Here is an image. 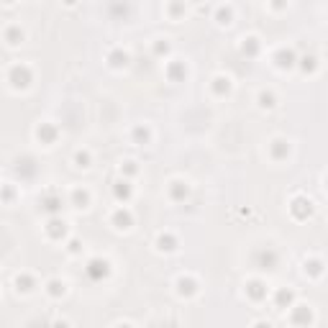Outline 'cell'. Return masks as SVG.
Instances as JSON below:
<instances>
[{
  "label": "cell",
  "instance_id": "1",
  "mask_svg": "<svg viewBox=\"0 0 328 328\" xmlns=\"http://www.w3.org/2000/svg\"><path fill=\"white\" fill-rule=\"evenodd\" d=\"M8 82L16 87H28V82H31V69H28L26 64H13L8 69Z\"/></svg>",
  "mask_w": 328,
  "mask_h": 328
},
{
  "label": "cell",
  "instance_id": "2",
  "mask_svg": "<svg viewBox=\"0 0 328 328\" xmlns=\"http://www.w3.org/2000/svg\"><path fill=\"white\" fill-rule=\"evenodd\" d=\"M108 272H110V264L106 259H90V262H87V277H90V279L100 282V279L108 277Z\"/></svg>",
  "mask_w": 328,
  "mask_h": 328
},
{
  "label": "cell",
  "instance_id": "3",
  "mask_svg": "<svg viewBox=\"0 0 328 328\" xmlns=\"http://www.w3.org/2000/svg\"><path fill=\"white\" fill-rule=\"evenodd\" d=\"M277 262H279V254H277L274 249H262V251H257V267H259V270H274Z\"/></svg>",
  "mask_w": 328,
  "mask_h": 328
},
{
  "label": "cell",
  "instance_id": "4",
  "mask_svg": "<svg viewBox=\"0 0 328 328\" xmlns=\"http://www.w3.org/2000/svg\"><path fill=\"white\" fill-rule=\"evenodd\" d=\"M290 211H292L295 218H308V216L313 213V203H310L308 198H295L292 205H290Z\"/></svg>",
  "mask_w": 328,
  "mask_h": 328
},
{
  "label": "cell",
  "instance_id": "5",
  "mask_svg": "<svg viewBox=\"0 0 328 328\" xmlns=\"http://www.w3.org/2000/svg\"><path fill=\"white\" fill-rule=\"evenodd\" d=\"M131 223H133V216H131L128 208H118L113 213V226L115 228H131Z\"/></svg>",
  "mask_w": 328,
  "mask_h": 328
},
{
  "label": "cell",
  "instance_id": "6",
  "mask_svg": "<svg viewBox=\"0 0 328 328\" xmlns=\"http://www.w3.org/2000/svg\"><path fill=\"white\" fill-rule=\"evenodd\" d=\"M177 292L185 295V297L195 295L198 292V282L192 279V277H180V279H177Z\"/></svg>",
  "mask_w": 328,
  "mask_h": 328
},
{
  "label": "cell",
  "instance_id": "7",
  "mask_svg": "<svg viewBox=\"0 0 328 328\" xmlns=\"http://www.w3.org/2000/svg\"><path fill=\"white\" fill-rule=\"evenodd\" d=\"M16 172H18V177H34L36 174V164H34V159L31 157H26V159H18V164H16Z\"/></svg>",
  "mask_w": 328,
  "mask_h": 328
},
{
  "label": "cell",
  "instance_id": "8",
  "mask_svg": "<svg viewBox=\"0 0 328 328\" xmlns=\"http://www.w3.org/2000/svg\"><path fill=\"white\" fill-rule=\"evenodd\" d=\"M274 62H277V67H282V69L292 67V64H295V52H292V49H277Z\"/></svg>",
  "mask_w": 328,
  "mask_h": 328
},
{
  "label": "cell",
  "instance_id": "9",
  "mask_svg": "<svg viewBox=\"0 0 328 328\" xmlns=\"http://www.w3.org/2000/svg\"><path fill=\"white\" fill-rule=\"evenodd\" d=\"M310 318H313V313H310L308 305H295L292 308V323L305 326V323H310Z\"/></svg>",
  "mask_w": 328,
  "mask_h": 328
},
{
  "label": "cell",
  "instance_id": "10",
  "mask_svg": "<svg viewBox=\"0 0 328 328\" xmlns=\"http://www.w3.org/2000/svg\"><path fill=\"white\" fill-rule=\"evenodd\" d=\"M36 136H39L41 144H52V141L56 139V128H54L52 123H41V126L36 128Z\"/></svg>",
  "mask_w": 328,
  "mask_h": 328
},
{
  "label": "cell",
  "instance_id": "11",
  "mask_svg": "<svg viewBox=\"0 0 328 328\" xmlns=\"http://www.w3.org/2000/svg\"><path fill=\"white\" fill-rule=\"evenodd\" d=\"M47 233H49L52 238H62V236L67 233V226H64V220H59V218H52V220L47 223Z\"/></svg>",
  "mask_w": 328,
  "mask_h": 328
},
{
  "label": "cell",
  "instance_id": "12",
  "mask_svg": "<svg viewBox=\"0 0 328 328\" xmlns=\"http://www.w3.org/2000/svg\"><path fill=\"white\" fill-rule=\"evenodd\" d=\"M41 208L47 213H52V216H56L59 211H62V198H56V195H47L41 200Z\"/></svg>",
  "mask_w": 328,
  "mask_h": 328
},
{
  "label": "cell",
  "instance_id": "13",
  "mask_svg": "<svg viewBox=\"0 0 328 328\" xmlns=\"http://www.w3.org/2000/svg\"><path fill=\"white\" fill-rule=\"evenodd\" d=\"M246 295L251 297V300H262V297L267 295V287L262 285L259 279H254V282H249V287H246Z\"/></svg>",
  "mask_w": 328,
  "mask_h": 328
},
{
  "label": "cell",
  "instance_id": "14",
  "mask_svg": "<svg viewBox=\"0 0 328 328\" xmlns=\"http://www.w3.org/2000/svg\"><path fill=\"white\" fill-rule=\"evenodd\" d=\"M187 74V69H185V64L182 62H172L169 67H167V77L172 80V82H177V80H182Z\"/></svg>",
  "mask_w": 328,
  "mask_h": 328
},
{
  "label": "cell",
  "instance_id": "15",
  "mask_svg": "<svg viewBox=\"0 0 328 328\" xmlns=\"http://www.w3.org/2000/svg\"><path fill=\"white\" fill-rule=\"evenodd\" d=\"M108 62H110L113 67H126V64H128V54H126L123 49H113V52L108 54Z\"/></svg>",
  "mask_w": 328,
  "mask_h": 328
},
{
  "label": "cell",
  "instance_id": "16",
  "mask_svg": "<svg viewBox=\"0 0 328 328\" xmlns=\"http://www.w3.org/2000/svg\"><path fill=\"white\" fill-rule=\"evenodd\" d=\"M157 246H159L162 251H174V249H177V238H174L172 233H162V236L157 238Z\"/></svg>",
  "mask_w": 328,
  "mask_h": 328
},
{
  "label": "cell",
  "instance_id": "17",
  "mask_svg": "<svg viewBox=\"0 0 328 328\" xmlns=\"http://www.w3.org/2000/svg\"><path fill=\"white\" fill-rule=\"evenodd\" d=\"M131 192H133V190H131V185H128L126 180H121V182H115V185H113V195H115L118 200H128V198H131Z\"/></svg>",
  "mask_w": 328,
  "mask_h": 328
},
{
  "label": "cell",
  "instance_id": "18",
  "mask_svg": "<svg viewBox=\"0 0 328 328\" xmlns=\"http://www.w3.org/2000/svg\"><path fill=\"white\" fill-rule=\"evenodd\" d=\"M287 154H290L287 141H282V139L272 141V157H274V159H282V157H287Z\"/></svg>",
  "mask_w": 328,
  "mask_h": 328
},
{
  "label": "cell",
  "instance_id": "19",
  "mask_svg": "<svg viewBox=\"0 0 328 328\" xmlns=\"http://www.w3.org/2000/svg\"><path fill=\"white\" fill-rule=\"evenodd\" d=\"M72 203L74 205H77V208H87V203H90V192H87V190H74L72 192Z\"/></svg>",
  "mask_w": 328,
  "mask_h": 328
},
{
  "label": "cell",
  "instance_id": "20",
  "mask_svg": "<svg viewBox=\"0 0 328 328\" xmlns=\"http://www.w3.org/2000/svg\"><path fill=\"white\" fill-rule=\"evenodd\" d=\"M231 90V80L228 77H216L213 80V93L216 95H226Z\"/></svg>",
  "mask_w": 328,
  "mask_h": 328
},
{
  "label": "cell",
  "instance_id": "21",
  "mask_svg": "<svg viewBox=\"0 0 328 328\" xmlns=\"http://www.w3.org/2000/svg\"><path fill=\"white\" fill-rule=\"evenodd\" d=\"M274 300H277V305L279 308H287L292 300H295V292L292 290H285V287H282L279 292H277V297H274Z\"/></svg>",
  "mask_w": 328,
  "mask_h": 328
},
{
  "label": "cell",
  "instance_id": "22",
  "mask_svg": "<svg viewBox=\"0 0 328 328\" xmlns=\"http://www.w3.org/2000/svg\"><path fill=\"white\" fill-rule=\"evenodd\" d=\"M169 195H172L174 200H185V198H187V185H182V182H172Z\"/></svg>",
  "mask_w": 328,
  "mask_h": 328
},
{
  "label": "cell",
  "instance_id": "23",
  "mask_svg": "<svg viewBox=\"0 0 328 328\" xmlns=\"http://www.w3.org/2000/svg\"><path fill=\"white\" fill-rule=\"evenodd\" d=\"M5 39H8V44H21V41H23V31H21V26H10L8 31H5Z\"/></svg>",
  "mask_w": 328,
  "mask_h": 328
},
{
  "label": "cell",
  "instance_id": "24",
  "mask_svg": "<svg viewBox=\"0 0 328 328\" xmlns=\"http://www.w3.org/2000/svg\"><path fill=\"white\" fill-rule=\"evenodd\" d=\"M16 287L23 290V292H28V290L34 287V277H31V274H18V277H16Z\"/></svg>",
  "mask_w": 328,
  "mask_h": 328
},
{
  "label": "cell",
  "instance_id": "25",
  "mask_svg": "<svg viewBox=\"0 0 328 328\" xmlns=\"http://www.w3.org/2000/svg\"><path fill=\"white\" fill-rule=\"evenodd\" d=\"M47 290H49V295H52V297H59V295H64V282L52 279L49 285H47Z\"/></svg>",
  "mask_w": 328,
  "mask_h": 328
},
{
  "label": "cell",
  "instance_id": "26",
  "mask_svg": "<svg viewBox=\"0 0 328 328\" xmlns=\"http://www.w3.org/2000/svg\"><path fill=\"white\" fill-rule=\"evenodd\" d=\"M259 106H262V108H272V106H274V93L262 90V93H259Z\"/></svg>",
  "mask_w": 328,
  "mask_h": 328
},
{
  "label": "cell",
  "instance_id": "27",
  "mask_svg": "<svg viewBox=\"0 0 328 328\" xmlns=\"http://www.w3.org/2000/svg\"><path fill=\"white\" fill-rule=\"evenodd\" d=\"M257 52H259V41H257V39H246V41H244V54L254 56Z\"/></svg>",
  "mask_w": 328,
  "mask_h": 328
},
{
  "label": "cell",
  "instance_id": "28",
  "mask_svg": "<svg viewBox=\"0 0 328 328\" xmlns=\"http://www.w3.org/2000/svg\"><path fill=\"white\" fill-rule=\"evenodd\" d=\"M305 270H308L310 274H321V272H323V262H321V259H310V262H305Z\"/></svg>",
  "mask_w": 328,
  "mask_h": 328
},
{
  "label": "cell",
  "instance_id": "29",
  "mask_svg": "<svg viewBox=\"0 0 328 328\" xmlns=\"http://www.w3.org/2000/svg\"><path fill=\"white\" fill-rule=\"evenodd\" d=\"M74 162H77V167H90V154H87V152H77V154H74Z\"/></svg>",
  "mask_w": 328,
  "mask_h": 328
},
{
  "label": "cell",
  "instance_id": "30",
  "mask_svg": "<svg viewBox=\"0 0 328 328\" xmlns=\"http://www.w3.org/2000/svg\"><path fill=\"white\" fill-rule=\"evenodd\" d=\"M133 139H136L139 144H144V141H149V128H133Z\"/></svg>",
  "mask_w": 328,
  "mask_h": 328
},
{
  "label": "cell",
  "instance_id": "31",
  "mask_svg": "<svg viewBox=\"0 0 328 328\" xmlns=\"http://www.w3.org/2000/svg\"><path fill=\"white\" fill-rule=\"evenodd\" d=\"M228 18H231V8H218V21L228 23Z\"/></svg>",
  "mask_w": 328,
  "mask_h": 328
},
{
  "label": "cell",
  "instance_id": "32",
  "mask_svg": "<svg viewBox=\"0 0 328 328\" xmlns=\"http://www.w3.org/2000/svg\"><path fill=\"white\" fill-rule=\"evenodd\" d=\"M303 69H305V72H313V69H316V56H305V59H303Z\"/></svg>",
  "mask_w": 328,
  "mask_h": 328
},
{
  "label": "cell",
  "instance_id": "33",
  "mask_svg": "<svg viewBox=\"0 0 328 328\" xmlns=\"http://www.w3.org/2000/svg\"><path fill=\"white\" fill-rule=\"evenodd\" d=\"M154 52H157V54H167V52H169V44H167V41H157Z\"/></svg>",
  "mask_w": 328,
  "mask_h": 328
},
{
  "label": "cell",
  "instance_id": "34",
  "mask_svg": "<svg viewBox=\"0 0 328 328\" xmlns=\"http://www.w3.org/2000/svg\"><path fill=\"white\" fill-rule=\"evenodd\" d=\"M123 172H126V174H136V164H133V162H126Z\"/></svg>",
  "mask_w": 328,
  "mask_h": 328
},
{
  "label": "cell",
  "instance_id": "35",
  "mask_svg": "<svg viewBox=\"0 0 328 328\" xmlns=\"http://www.w3.org/2000/svg\"><path fill=\"white\" fill-rule=\"evenodd\" d=\"M69 251H80V241H77V238H72V241H69Z\"/></svg>",
  "mask_w": 328,
  "mask_h": 328
},
{
  "label": "cell",
  "instance_id": "36",
  "mask_svg": "<svg viewBox=\"0 0 328 328\" xmlns=\"http://www.w3.org/2000/svg\"><path fill=\"white\" fill-rule=\"evenodd\" d=\"M3 198H5V200L13 198V187H3Z\"/></svg>",
  "mask_w": 328,
  "mask_h": 328
},
{
  "label": "cell",
  "instance_id": "37",
  "mask_svg": "<svg viewBox=\"0 0 328 328\" xmlns=\"http://www.w3.org/2000/svg\"><path fill=\"white\" fill-rule=\"evenodd\" d=\"M54 328H69V326H67L64 321H59V323H54Z\"/></svg>",
  "mask_w": 328,
  "mask_h": 328
},
{
  "label": "cell",
  "instance_id": "38",
  "mask_svg": "<svg viewBox=\"0 0 328 328\" xmlns=\"http://www.w3.org/2000/svg\"><path fill=\"white\" fill-rule=\"evenodd\" d=\"M254 328H272V326H270V323H257Z\"/></svg>",
  "mask_w": 328,
  "mask_h": 328
},
{
  "label": "cell",
  "instance_id": "39",
  "mask_svg": "<svg viewBox=\"0 0 328 328\" xmlns=\"http://www.w3.org/2000/svg\"><path fill=\"white\" fill-rule=\"evenodd\" d=\"M115 328H131V326H128V323H118Z\"/></svg>",
  "mask_w": 328,
  "mask_h": 328
}]
</instances>
